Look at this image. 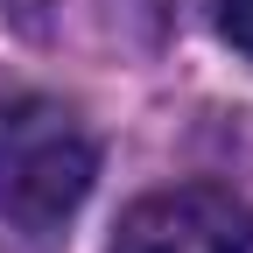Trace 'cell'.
<instances>
[{
	"label": "cell",
	"instance_id": "1",
	"mask_svg": "<svg viewBox=\"0 0 253 253\" xmlns=\"http://www.w3.org/2000/svg\"><path fill=\"white\" fill-rule=\"evenodd\" d=\"M91 176H99V148L71 106L42 91L0 99V225H14L36 246L56 239L91 197Z\"/></svg>",
	"mask_w": 253,
	"mask_h": 253
},
{
	"label": "cell",
	"instance_id": "2",
	"mask_svg": "<svg viewBox=\"0 0 253 253\" xmlns=\"http://www.w3.org/2000/svg\"><path fill=\"white\" fill-rule=\"evenodd\" d=\"M113 253H253V204L218 183L155 190L120 218Z\"/></svg>",
	"mask_w": 253,
	"mask_h": 253
},
{
	"label": "cell",
	"instance_id": "3",
	"mask_svg": "<svg viewBox=\"0 0 253 253\" xmlns=\"http://www.w3.org/2000/svg\"><path fill=\"white\" fill-rule=\"evenodd\" d=\"M211 7H218V36L239 56H253V0H211Z\"/></svg>",
	"mask_w": 253,
	"mask_h": 253
}]
</instances>
